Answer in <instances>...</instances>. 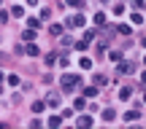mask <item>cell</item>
<instances>
[{
    "instance_id": "cell-3",
    "label": "cell",
    "mask_w": 146,
    "mask_h": 129,
    "mask_svg": "<svg viewBox=\"0 0 146 129\" xmlns=\"http://www.w3.org/2000/svg\"><path fill=\"white\" fill-rule=\"evenodd\" d=\"M68 5H73V8H78V5H81V0H68Z\"/></svg>"
},
{
    "instance_id": "cell-2",
    "label": "cell",
    "mask_w": 146,
    "mask_h": 129,
    "mask_svg": "<svg viewBox=\"0 0 146 129\" xmlns=\"http://www.w3.org/2000/svg\"><path fill=\"white\" fill-rule=\"evenodd\" d=\"M81 24H84V16H78V14L68 19V27H81Z\"/></svg>"
},
{
    "instance_id": "cell-1",
    "label": "cell",
    "mask_w": 146,
    "mask_h": 129,
    "mask_svg": "<svg viewBox=\"0 0 146 129\" xmlns=\"http://www.w3.org/2000/svg\"><path fill=\"white\" fill-rule=\"evenodd\" d=\"M73 83H78V75H62V86L65 89H70Z\"/></svg>"
}]
</instances>
